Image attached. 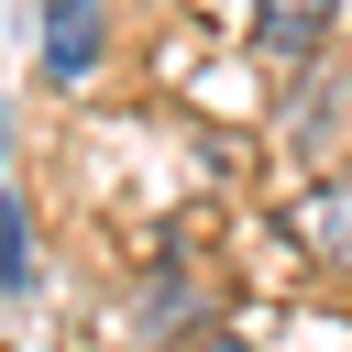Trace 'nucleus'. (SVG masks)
<instances>
[{
	"mask_svg": "<svg viewBox=\"0 0 352 352\" xmlns=\"http://www.w3.org/2000/svg\"><path fill=\"white\" fill-rule=\"evenodd\" d=\"M330 22H341V0H253V44H264V55H286V66H297V55H319V33H330Z\"/></svg>",
	"mask_w": 352,
	"mask_h": 352,
	"instance_id": "nucleus-2",
	"label": "nucleus"
},
{
	"mask_svg": "<svg viewBox=\"0 0 352 352\" xmlns=\"http://www.w3.org/2000/svg\"><path fill=\"white\" fill-rule=\"evenodd\" d=\"M44 77L55 88L99 77V0H44Z\"/></svg>",
	"mask_w": 352,
	"mask_h": 352,
	"instance_id": "nucleus-1",
	"label": "nucleus"
},
{
	"mask_svg": "<svg viewBox=\"0 0 352 352\" xmlns=\"http://www.w3.org/2000/svg\"><path fill=\"white\" fill-rule=\"evenodd\" d=\"M0 253H11V264H0V275H11V297H33V198H22V187L0 198Z\"/></svg>",
	"mask_w": 352,
	"mask_h": 352,
	"instance_id": "nucleus-4",
	"label": "nucleus"
},
{
	"mask_svg": "<svg viewBox=\"0 0 352 352\" xmlns=\"http://www.w3.org/2000/svg\"><path fill=\"white\" fill-rule=\"evenodd\" d=\"M297 231H308L330 264H352V187H319V198H297Z\"/></svg>",
	"mask_w": 352,
	"mask_h": 352,
	"instance_id": "nucleus-3",
	"label": "nucleus"
},
{
	"mask_svg": "<svg viewBox=\"0 0 352 352\" xmlns=\"http://www.w3.org/2000/svg\"><path fill=\"white\" fill-rule=\"evenodd\" d=\"M198 352H242V341H220V330H209V341H198Z\"/></svg>",
	"mask_w": 352,
	"mask_h": 352,
	"instance_id": "nucleus-5",
	"label": "nucleus"
}]
</instances>
